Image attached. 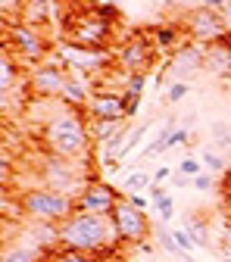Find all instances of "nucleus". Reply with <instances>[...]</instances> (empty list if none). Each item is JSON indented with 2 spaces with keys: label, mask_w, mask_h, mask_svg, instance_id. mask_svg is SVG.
<instances>
[{
  "label": "nucleus",
  "mask_w": 231,
  "mask_h": 262,
  "mask_svg": "<svg viewBox=\"0 0 231 262\" xmlns=\"http://www.w3.org/2000/svg\"><path fill=\"white\" fill-rule=\"evenodd\" d=\"M38 138L41 147L53 156L81 159L88 156V144H91V119H85L78 106H66L62 100H56V110L47 113Z\"/></svg>",
  "instance_id": "nucleus-1"
},
{
  "label": "nucleus",
  "mask_w": 231,
  "mask_h": 262,
  "mask_svg": "<svg viewBox=\"0 0 231 262\" xmlns=\"http://www.w3.org/2000/svg\"><path fill=\"white\" fill-rule=\"evenodd\" d=\"M119 244L116 225L107 215H91V212H72L59 225V247L81 250L91 256H107Z\"/></svg>",
  "instance_id": "nucleus-2"
},
{
  "label": "nucleus",
  "mask_w": 231,
  "mask_h": 262,
  "mask_svg": "<svg viewBox=\"0 0 231 262\" xmlns=\"http://www.w3.org/2000/svg\"><path fill=\"white\" fill-rule=\"evenodd\" d=\"M19 203L28 222H47V225H62L75 212V196L59 193L44 184H31L19 193Z\"/></svg>",
  "instance_id": "nucleus-3"
},
{
  "label": "nucleus",
  "mask_w": 231,
  "mask_h": 262,
  "mask_svg": "<svg viewBox=\"0 0 231 262\" xmlns=\"http://www.w3.org/2000/svg\"><path fill=\"white\" fill-rule=\"evenodd\" d=\"M85 159H66V156H53L47 153L41 159V169H38V178L44 187H53L59 193H69V196H78L85 190V184L91 181V172L88 166H81Z\"/></svg>",
  "instance_id": "nucleus-4"
},
{
  "label": "nucleus",
  "mask_w": 231,
  "mask_h": 262,
  "mask_svg": "<svg viewBox=\"0 0 231 262\" xmlns=\"http://www.w3.org/2000/svg\"><path fill=\"white\" fill-rule=\"evenodd\" d=\"M62 31H66V41H69V44L91 47V50H103L110 44V38L116 35V22L97 16L94 7H88V10H78V13H72L69 19H66Z\"/></svg>",
  "instance_id": "nucleus-5"
},
{
  "label": "nucleus",
  "mask_w": 231,
  "mask_h": 262,
  "mask_svg": "<svg viewBox=\"0 0 231 262\" xmlns=\"http://www.w3.org/2000/svg\"><path fill=\"white\" fill-rule=\"evenodd\" d=\"M4 50H10L16 59L25 62H44L50 53V44L41 28H31L25 22H4Z\"/></svg>",
  "instance_id": "nucleus-6"
},
{
  "label": "nucleus",
  "mask_w": 231,
  "mask_h": 262,
  "mask_svg": "<svg viewBox=\"0 0 231 262\" xmlns=\"http://www.w3.org/2000/svg\"><path fill=\"white\" fill-rule=\"evenodd\" d=\"M181 28H184V35L194 44H200V47H209V44H216V41H222L228 35L222 10H213V7H194V10H187Z\"/></svg>",
  "instance_id": "nucleus-7"
},
{
  "label": "nucleus",
  "mask_w": 231,
  "mask_h": 262,
  "mask_svg": "<svg viewBox=\"0 0 231 262\" xmlns=\"http://www.w3.org/2000/svg\"><path fill=\"white\" fill-rule=\"evenodd\" d=\"M113 225H116V234H119V244H144L150 241V219L144 209H138L135 203L128 200V193L119 196V203L113 209Z\"/></svg>",
  "instance_id": "nucleus-8"
},
{
  "label": "nucleus",
  "mask_w": 231,
  "mask_h": 262,
  "mask_svg": "<svg viewBox=\"0 0 231 262\" xmlns=\"http://www.w3.org/2000/svg\"><path fill=\"white\" fill-rule=\"evenodd\" d=\"M69 81V72H66V66H59L56 59H44L41 66L28 72V91L31 97H38V100H59V94Z\"/></svg>",
  "instance_id": "nucleus-9"
},
{
  "label": "nucleus",
  "mask_w": 231,
  "mask_h": 262,
  "mask_svg": "<svg viewBox=\"0 0 231 262\" xmlns=\"http://www.w3.org/2000/svg\"><path fill=\"white\" fill-rule=\"evenodd\" d=\"M153 56H156L153 41H150L147 35H141V31H135V35L125 38V44L119 47V53H116V66H119L125 75H138V72L147 75V69L153 66Z\"/></svg>",
  "instance_id": "nucleus-10"
},
{
  "label": "nucleus",
  "mask_w": 231,
  "mask_h": 262,
  "mask_svg": "<svg viewBox=\"0 0 231 262\" xmlns=\"http://www.w3.org/2000/svg\"><path fill=\"white\" fill-rule=\"evenodd\" d=\"M122 190L107 184V181H88L85 190L75 196V212H91V215H107L113 219V209L119 203Z\"/></svg>",
  "instance_id": "nucleus-11"
},
{
  "label": "nucleus",
  "mask_w": 231,
  "mask_h": 262,
  "mask_svg": "<svg viewBox=\"0 0 231 262\" xmlns=\"http://www.w3.org/2000/svg\"><path fill=\"white\" fill-rule=\"evenodd\" d=\"M59 56H62V66H72L81 75L85 72H97L110 66V53L107 50H91V47H78V44H59Z\"/></svg>",
  "instance_id": "nucleus-12"
},
{
  "label": "nucleus",
  "mask_w": 231,
  "mask_h": 262,
  "mask_svg": "<svg viewBox=\"0 0 231 262\" xmlns=\"http://www.w3.org/2000/svg\"><path fill=\"white\" fill-rule=\"evenodd\" d=\"M85 110H88V119H125V94L94 88Z\"/></svg>",
  "instance_id": "nucleus-13"
},
{
  "label": "nucleus",
  "mask_w": 231,
  "mask_h": 262,
  "mask_svg": "<svg viewBox=\"0 0 231 262\" xmlns=\"http://www.w3.org/2000/svg\"><path fill=\"white\" fill-rule=\"evenodd\" d=\"M59 16V7L53 4V0H25L22 4V13H19V22H25V25H31V28H41L44 31V25L50 22V19H56Z\"/></svg>",
  "instance_id": "nucleus-14"
},
{
  "label": "nucleus",
  "mask_w": 231,
  "mask_h": 262,
  "mask_svg": "<svg viewBox=\"0 0 231 262\" xmlns=\"http://www.w3.org/2000/svg\"><path fill=\"white\" fill-rule=\"evenodd\" d=\"M203 62H206V47L187 41V44H181V47L175 50L172 69H175L178 75H191V72H197V69H203Z\"/></svg>",
  "instance_id": "nucleus-15"
},
{
  "label": "nucleus",
  "mask_w": 231,
  "mask_h": 262,
  "mask_svg": "<svg viewBox=\"0 0 231 262\" xmlns=\"http://www.w3.org/2000/svg\"><path fill=\"white\" fill-rule=\"evenodd\" d=\"M206 69L219 78H231V35H225L222 41L206 47Z\"/></svg>",
  "instance_id": "nucleus-16"
},
{
  "label": "nucleus",
  "mask_w": 231,
  "mask_h": 262,
  "mask_svg": "<svg viewBox=\"0 0 231 262\" xmlns=\"http://www.w3.org/2000/svg\"><path fill=\"white\" fill-rule=\"evenodd\" d=\"M128 119H91V138L97 144H110L116 138H125L128 135Z\"/></svg>",
  "instance_id": "nucleus-17"
},
{
  "label": "nucleus",
  "mask_w": 231,
  "mask_h": 262,
  "mask_svg": "<svg viewBox=\"0 0 231 262\" xmlns=\"http://www.w3.org/2000/svg\"><path fill=\"white\" fill-rule=\"evenodd\" d=\"M16 88H19V59L10 50H4V56H0V97H10Z\"/></svg>",
  "instance_id": "nucleus-18"
},
{
  "label": "nucleus",
  "mask_w": 231,
  "mask_h": 262,
  "mask_svg": "<svg viewBox=\"0 0 231 262\" xmlns=\"http://www.w3.org/2000/svg\"><path fill=\"white\" fill-rule=\"evenodd\" d=\"M181 35H184V28H178V25H156L153 31H150V41H153V47L156 50H178L181 47Z\"/></svg>",
  "instance_id": "nucleus-19"
},
{
  "label": "nucleus",
  "mask_w": 231,
  "mask_h": 262,
  "mask_svg": "<svg viewBox=\"0 0 231 262\" xmlns=\"http://www.w3.org/2000/svg\"><path fill=\"white\" fill-rule=\"evenodd\" d=\"M47 250H41L38 244H16L13 250L4 247V259L0 262H44Z\"/></svg>",
  "instance_id": "nucleus-20"
},
{
  "label": "nucleus",
  "mask_w": 231,
  "mask_h": 262,
  "mask_svg": "<svg viewBox=\"0 0 231 262\" xmlns=\"http://www.w3.org/2000/svg\"><path fill=\"white\" fill-rule=\"evenodd\" d=\"M172 131H175V119H166V125L156 131V138L144 147V153H141V156H159V153H166V150H169V138H172Z\"/></svg>",
  "instance_id": "nucleus-21"
},
{
  "label": "nucleus",
  "mask_w": 231,
  "mask_h": 262,
  "mask_svg": "<svg viewBox=\"0 0 231 262\" xmlns=\"http://www.w3.org/2000/svg\"><path fill=\"white\" fill-rule=\"evenodd\" d=\"M44 262H97V256L81 253V250H69V247H56V250H47Z\"/></svg>",
  "instance_id": "nucleus-22"
},
{
  "label": "nucleus",
  "mask_w": 231,
  "mask_h": 262,
  "mask_svg": "<svg viewBox=\"0 0 231 262\" xmlns=\"http://www.w3.org/2000/svg\"><path fill=\"white\" fill-rule=\"evenodd\" d=\"M150 128H153V122H141L138 128H131L128 135H125V144H122V150H119V159H125L131 150H135V147H138V144H141V141L150 135Z\"/></svg>",
  "instance_id": "nucleus-23"
},
{
  "label": "nucleus",
  "mask_w": 231,
  "mask_h": 262,
  "mask_svg": "<svg viewBox=\"0 0 231 262\" xmlns=\"http://www.w3.org/2000/svg\"><path fill=\"white\" fill-rule=\"evenodd\" d=\"M150 184H153V178L138 169V172H131V175L122 181V193H141V190H150Z\"/></svg>",
  "instance_id": "nucleus-24"
},
{
  "label": "nucleus",
  "mask_w": 231,
  "mask_h": 262,
  "mask_svg": "<svg viewBox=\"0 0 231 262\" xmlns=\"http://www.w3.org/2000/svg\"><path fill=\"white\" fill-rule=\"evenodd\" d=\"M200 162H203V169H206V172H213V175H222V172H225V159H222L213 147L200 150Z\"/></svg>",
  "instance_id": "nucleus-25"
},
{
  "label": "nucleus",
  "mask_w": 231,
  "mask_h": 262,
  "mask_svg": "<svg viewBox=\"0 0 231 262\" xmlns=\"http://www.w3.org/2000/svg\"><path fill=\"white\" fill-rule=\"evenodd\" d=\"M178 172H181V175H187V178L194 181L197 175H200V172H206V169H203V162L197 159V156H184V159L178 162Z\"/></svg>",
  "instance_id": "nucleus-26"
},
{
  "label": "nucleus",
  "mask_w": 231,
  "mask_h": 262,
  "mask_svg": "<svg viewBox=\"0 0 231 262\" xmlns=\"http://www.w3.org/2000/svg\"><path fill=\"white\" fill-rule=\"evenodd\" d=\"M144 84H147V75H144V72H138V75H125V91H122V94H128V97H141V94H144Z\"/></svg>",
  "instance_id": "nucleus-27"
},
{
  "label": "nucleus",
  "mask_w": 231,
  "mask_h": 262,
  "mask_svg": "<svg viewBox=\"0 0 231 262\" xmlns=\"http://www.w3.org/2000/svg\"><path fill=\"white\" fill-rule=\"evenodd\" d=\"M156 244L166 250V253H175V256H184L181 253V247H178V241H175V234L172 231H166V228H159V234H156Z\"/></svg>",
  "instance_id": "nucleus-28"
},
{
  "label": "nucleus",
  "mask_w": 231,
  "mask_h": 262,
  "mask_svg": "<svg viewBox=\"0 0 231 262\" xmlns=\"http://www.w3.org/2000/svg\"><path fill=\"white\" fill-rule=\"evenodd\" d=\"M187 91H191L187 81H172L169 91H166V100H169V103H178V100H184V97H187Z\"/></svg>",
  "instance_id": "nucleus-29"
},
{
  "label": "nucleus",
  "mask_w": 231,
  "mask_h": 262,
  "mask_svg": "<svg viewBox=\"0 0 231 262\" xmlns=\"http://www.w3.org/2000/svg\"><path fill=\"white\" fill-rule=\"evenodd\" d=\"M156 212H159V219H162V225H166L172 215H175V203H172V193L169 196H162V200H156Z\"/></svg>",
  "instance_id": "nucleus-30"
},
{
  "label": "nucleus",
  "mask_w": 231,
  "mask_h": 262,
  "mask_svg": "<svg viewBox=\"0 0 231 262\" xmlns=\"http://www.w3.org/2000/svg\"><path fill=\"white\" fill-rule=\"evenodd\" d=\"M172 234H175V241H178L181 253H191V250L197 247V241L191 237V231H187V228H178V231H172Z\"/></svg>",
  "instance_id": "nucleus-31"
},
{
  "label": "nucleus",
  "mask_w": 231,
  "mask_h": 262,
  "mask_svg": "<svg viewBox=\"0 0 231 262\" xmlns=\"http://www.w3.org/2000/svg\"><path fill=\"white\" fill-rule=\"evenodd\" d=\"M194 187H197V190H213V187H216V175H213V172H200V175L194 178Z\"/></svg>",
  "instance_id": "nucleus-32"
},
{
  "label": "nucleus",
  "mask_w": 231,
  "mask_h": 262,
  "mask_svg": "<svg viewBox=\"0 0 231 262\" xmlns=\"http://www.w3.org/2000/svg\"><path fill=\"white\" fill-rule=\"evenodd\" d=\"M213 135H216L213 141H216L219 147H228V144H231V138H228V125H213Z\"/></svg>",
  "instance_id": "nucleus-33"
},
{
  "label": "nucleus",
  "mask_w": 231,
  "mask_h": 262,
  "mask_svg": "<svg viewBox=\"0 0 231 262\" xmlns=\"http://www.w3.org/2000/svg\"><path fill=\"white\" fill-rule=\"evenodd\" d=\"M138 106H141V97H128L125 94V119H135L138 116Z\"/></svg>",
  "instance_id": "nucleus-34"
},
{
  "label": "nucleus",
  "mask_w": 231,
  "mask_h": 262,
  "mask_svg": "<svg viewBox=\"0 0 231 262\" xmlns=\"http://www.w3.org/2000/svg\"><path fill=\"white\" fill-rule=\"evenodd\" d=\"M187 138H191V135H187V128H175V131H172V138H169V150L187 144Z\"/></svg>",
  "instance_id": "nucleus-35"
},
{
  "label": "nucleus",
  "mask_w": 231,
  "mask_h": 262,
  "mask_svg": "<svg viewBox=\"0 0 231 262\" xmlns=\"http://www.w3.org/2000/svg\"><path fill=\"white\" fill-rule=\"evenodd\" d=\"M222 206L231 212V172H228V178H225V184H222Z\"/></svg>",
  "instance_id": "nucleus-36"
},
{
  "label": "nucleus",
  "mask_w": 231,
  "mask_h": 262,
  "mask_svg": "<svg viewBox=\"0 0 231 262\" xmlns=\"http://www.w3.org/2000/svg\"><path fill=\"white\" fill-rule=\"evenodd\" d=\"M147 196L156 203V200H162V196H169V190L162 187V184H156V181H153V184H150V190H147Z\"/></svg>",
  "instance_id": "nucleus-37"
},
{
  "label": "nucleus",
  "mask_w": 231,
  "mask_h": 262,
  "mask_svg": "<svg viewBox=\"0 0 231 262\" xmlns=\"http://www.w3.org/2000/svg\"><path fill=\"white\" fill-rule=\"evenodd\" d=\"M128 200L135 203L138 209H147V203H150V196H144V193H128Z\"/></svg>",
  "instance_id": "nucleus-38"
},
{
  "label": "nucleus",
  "mask_w": 231,
  "mask_h": 262,
  "mask_svg": "<svg viewBox=\"0 0 231 262\" xmlns=\"http://www.w3.org/2000/svg\"><path fill=\"white\" fill-rule=\"evenodd\" d=\"M169 175H172V169H166V166H162V169H156V175H153V181H156V184H162V181H166Z\"/></svg>",
  "instance_id": "nucleus-39"
},
{
  "label": "nucleus",
  "mask_w": 231,
  "mask_h": 262,
  "mask_svg": "<svg viewBox=\"0 0 231 262\" xmlns=\"http://www.w3.org/2000/svg\"><path fill=\"white\" fill-rule=\"evenodd\" d=\"M203 7H213V10H225V0H203Z\"/></svg>",
  "instance_id": "nucleus-40"
},
{
  "label": "nucleus",
  "mask_w": 231,
  "mask_h": 262,
  "mask_svg": "<svg viewBox=\"0 0 231 262\" xmlns=\"http://www.w3.org/2000/svg\"><path fill=\"white\" fill-rule=\"evenodd\" d=\"M222 19H225V28H228V35H231V7L222 10Z\"/></svg>",
  "instance_id": "nucleus-41"
},
{
  "label": "nucleus",
  "mask_w": 231,
  "mask_h": 262,
  "mask_svg": "<svg viewBox=\"0 0 231 262\" xmlns=\"http://www.w3.org/2000/svg\"><path fill=\"white\" fill-rule=\"evenodd\" d=\"M178 262H194V259H191V256H181V259H178Z\"/></svg>",
  "instance_id": "nucleus-42"
},
{
  "label": "nucleus",
  "mask_w": 231,
  "mask_h": 262,
  "mask_svg": "<svg viewBox=\"0 0 231 262\" xmlns=\"http://www.w3.org/2000/svg\"><path fill=\"white\" fill-rule=\"evenodd\" d=\"M222 262H231V256H225V259H222Z\"/></svg>",
  "instance_id": "nucleus-43"
},
{
  "label": "nucleus",
  "mask_w": 231,
  "mask_h": 262,
  "mask_svg": "<svg viewBox=\"0 0 231 262\" xmlns=\"http://www.w3.org/2000/svg\"><path fill=\"white\" fill-rule=\"evenodd\" d=\"M166 4H175V0H166Z\"/></svg>",
  "instance_id": "nucleus-44"
}]
</instances>
